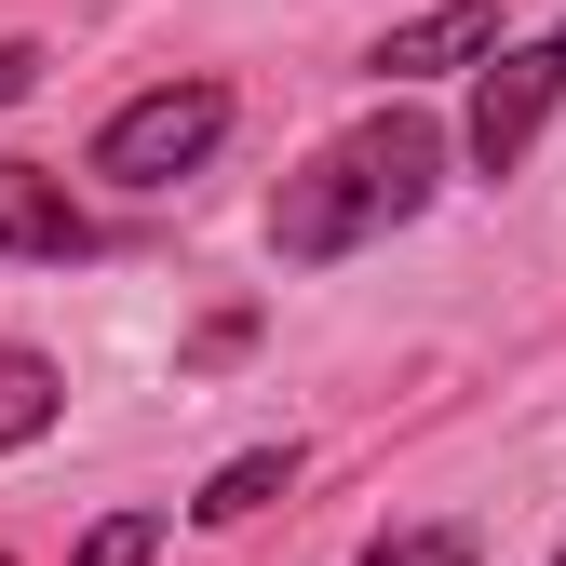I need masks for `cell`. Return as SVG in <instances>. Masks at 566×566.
<instances>
[{"mask_svg": "<svg viewBox=\"0 0 566 566\" xmlns=\"http://www.w3.org/2000/svg\"><path fill=\"white\" fill-rule=\"evenodd\" d=\"M230 122H243V95L230 82H149V95H122L108 122H95V149H82V176H108V189H189L202 163L230 149Z\"/></svg>", "mask_w": 566, "mask_h": 566, "instance_id": "7a4b0ae2", "label": "cell"}, {"mask_svg": "<svg viewBox=\"0 0 566 566\" xmlns=\"http://www.w3.org/2000/svg\"><path fill=\"white\" fill-rule=\"evenodd\" d=\"M0 566H14V553H0Z\"/></svg>", "mask_w": 566, "mask_h": 566, "instance_id": "4fadbf2b", "label": "cell"}, {"mask_svg": "<svg viewBox=\"0 0 566 566\" xmlns=\"http://www.w3.org/2000/svg\"><path fill=\"white\" fill-rule=\"evenodd\" d=\"M14 95H41V41H0V108Z\"/></svg>", "mask_w": 566, "mask_h": 566, "instance_id": "30bf717a", "label": "cell"}, {"mask_svg": "<svg viewBox=\"0 0 566 566\" xmlns=\"http://www.w3.org/2000/svg\"><path fill=\"white\" fill-rule=\"evenodd\" d=\"M350 566H485V553H472V526H378Z\"/></svg>", "mask_w": 566, "mask_h": 566, "instance_id": "9c48e42d", "label": "cell"}, {"mask_svg": "<svg viewBox=\"0 0 566 566\" xmlns=\"http://www.w3.org/2000/svg\"><path fill=\"white\" fill-rule=\"evenodd\" d=\"M513 41H500V0H432V14H405L378 54H365V82H391V95H418V82H459V67H500Z\"/></svg>", "mask_w": 566, "mask_h": 566, "instance_id": "277c9868", "label": "cell"}, {"mask_svg": "<svg viewBox=\"0 0 566 566\" xmlns=\"http://www.w3.org/2000/svg\"><path fill=\"white\" fill-rule=\"evenodd\" d=\"M553 566H566V539H553Z\"/></svg>", "mask_w": 566, "mask_h": 566, "instance_id": "7c38bea8", "label": "cell"}, {"mask_svg": "<svg viewBox=\"0 0 566 566\" xmlns=\"http://www.w3.org/2000/svg\"><path fill=\"white\" fill-rule=\"evenodd\" d=\"M108 230L67 202V176L54 163H14L0 149V256H28V270H67V256H95Z\"/></svg>", "mask_w": 566, "mask_h": 566, "instance_id": "5b68a950", "label": "cell"}, {"mask_svg": "<svg viewBox=\"0 0 566 566\" xmlns=\"http://www.w3.org/2000/svg\"><path fill=\"white\" fill-rule=\"evenodd\" d=\"M446 176H459V135L418 108V95H391V108H365V122H337L324 149L270 189V256H283V270L378 256L391 230H418V217L446 202Z\"/></svg>", "mask_w": 566, "mask_h": 566, "instance_id": "6da1fadb", "label": "cell"}, {"mask_svg": "<svg viewBox=\"0 0 566 566\" xmlns=\"http://www.w3.org/2000/svg\"><path fill=\"white\" fill-rule=\"evenodd\" d=\"M163 539H176V513H95L67 539V566H163Z\"/></svg>", "mask_w": 566, "mask_h": 566, "instance_id": "ba28073f", "label": "cell"}, {"mask_svg": "<svg viewBox=\"0 0 566 566\" xmlns=\"http://www.w3.org/2000/svg\"><path fill=\"white\" fill-rule=\"evenodd\" d=\"M297 472H311V446H297V432H283V446H243V459H217V472H202L189 526H202V539H230V526H256L270 500H297Z\"/></svg>", "mask_w": 566, "mask_h": 566, "instance_id": "8992f818", "label": "cell"}, {"mask_svg": "<svg viewBox=\"0 0 566 566\" xmlns=\"http://www.w3.org/2000/svg\"><path fill=\"white\" fill-rule=\"evenodd\" d=\"M54 418H67V365L41 337H0V459H28Z\"/></svg>", "mask_w": 566, "mask_h": 566, "instance_id": "52a82bcc", "label": "cell"}, {"mask_svg": "<svg viewBox=\"0 0 566 566\" xmlns=\"http://www.w3.org/2000/svg\"><path fill=\"white\" fill-rule=\"evenodd\" d=\"M553 67H566V14H553Z\"/></svg>", "mask_w": 566, "mask_h": 566, "instance_id": "8fae6325", "label": "cell"}, {"mask_svg": "<svg viewBox=\"0 0 566 566\" xmlns=\"http://www.w3.org/2000/svg\"><path fill=\"white\" fill-rule=\"evenodd\" d=\"M553 108H566V67H553V41H513L500 67H472L459 163H472V176H526V149L553 135Z\"/></svg>", "mask_w": 566, "mask_h": 566, "instance_id": "3957f363", "label": "cell"}]
</instances>
